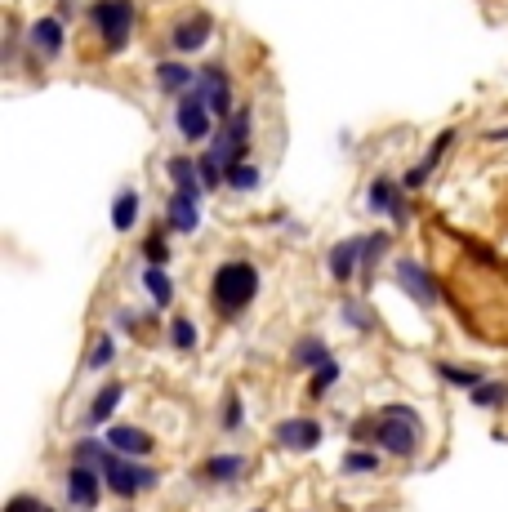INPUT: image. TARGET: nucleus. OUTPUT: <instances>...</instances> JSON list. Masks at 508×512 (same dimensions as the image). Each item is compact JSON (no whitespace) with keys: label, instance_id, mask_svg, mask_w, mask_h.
Masks as SVG:
<instances>
[{"label":"nucleus","instance_id":"a19ab883","mask_svg":"<svg viewBox=\"0 0 508 512\" xmlns=\"http://www.w3.org/2000/svg\"><path fill=\"white\" fill-rule=\"evenodd\" d=\"M254 512H263V508H254Z\"/></svg>","mask_w":508,"mask_h":512},{"label":"nucleus","instance_id":"ddd939ff","mask_svg":"<svg viewBox=\"0 0 508 512\" xmlns=\"http://www.w3.org/2000/svg\"><path fill=\"white\" fill-rule=\"evenodd\" d=\"M277 441L286 450H295V455H308V450L321 446V423L317 419H286V423H277Z\"/></svg>","mask_w":508,"mask_h":512},{"label":"nucleus","instance_id":"6e6552de","mask_svg":"<svg viewBox=\"0 0 508 512\" xmlns=\"http://www.w3.org/2000/svg\"><path fill=\"white\" fill-rule=\"evenodd\" d=\"M205 103H210V112H214V121H228L237 107H232V85H228V72L223 67H205V72H197V85H192Z\"/></svg>","mask_w":508,"mask_h":512},{"label":"nucleus","instance_id":"2f4dec72","mask_svg":"<svg viewBox=\"0 0 508 512\" xmlns=\"http://www.w3.org/2000/svg\"><path fill=\"white\" fill-rule=\"evenodd\" d=\"M72 455H76V464L99 468V464H103V455H107V441H76Z\"/></svg>","mask_w":508,"mask_h":512},{"label":"nucleus","instance_id":"c85d7f7f","mask_svg":"<svg viewBox=\"0 0 508 512\" xmlns=\"http://www.w3.org/2000/svg\"><path fill=\"white\" fill-rule=\"evenodd\" d=\"M116 361V339L112 334H99V339H94V352H90V361H85V366L90 370H107Z\"/></svg>","mask_w":508,"mask_h":512},{"label":"nucleus","instance_id":"f3484780","mask_svg":"<svg viewBox=\"0 0 508 512\" xmlns=\"http://www.w3.org/2000/svg\"><path fill=\"white\" fill-rule=\"evenodd\" d=\"M139 214H143L139 187H121V192H116V201H112V228H116V232H134Z\"/></svg>","mask_w":508,"mask_h":512},{"label":"nucleus","instance_id":"4c0bfd02","mask_svg":"<svg viewBox=\"0 0 508 512\" xmlns=\"http://www.w3.org/2000/svg\"><path fill=\"white\" fill-rule=\"evenodd\" d=\"M428 174H433V170H428V165H424V161H419V165H415V170H410V174H406V179H402V187H406V192H419V187H424V183H428Z\"/></svg>","mask_w":508,"mask_h":512},{"label":"nucleus","instance_id":"e433bc0d","mask_svg":"<svg viewBox=\"0 0 508 512\" xmlns=\"http://www.w3.org/2000/svg\"><path fill=\"white\" fill-rule=\"evenodd\" d=\"M5 512H45V504H41L36 495H14V499L5 504Z\"/></svg>","mask_w":508,"mask_h":512},{"label":"nucleus","instance_id":"c9c22d12","mask_svg":"<svg viewBox=\"0 0 508 512\" xmlns=\"http://www.w3.org/2000/svg\"><path fill=\"white\" fill-rule=\"evenodd\" d=\"M451 139H455V130H442V134H437L433 152L424 156V165H428V170H437V161H442V156H446V147H451Z\"/></svg>","mask_w":508,"mask_h":512},{"label":"nucleus","instance_id":"20e7f679","mask_svg":"<svg viewBox=\"0 0 508 512\" xmlns=\"http://www.w3.org/2000/svg\"><path fill=\"white\" fill-rule=\"evenodd\" d=\"M250 139H254V112H250V107H237L228 121H219V130H214V143L205 147V152H210L214 161L223 165V174H228L237 161H246Z\"/></svg>","mask_w":508,"mask_h":512},{"label":"nucleus","instance_id":"f257e3e1","mask_svg":"<svg viewBox=\"0 0 508 512\" xmlns=\"http://www.w3.org/2000/svg\"><path fill=\"white\" fill-rule=\"evenodd\" d=\"M361 432H366V437H375L379 450H388V455L410 459V455L419 450L424 423H419V410H415V406H384Z\"/></svg>","mask_w":508,"mask_h":512},{"label":"nucleus","instance_id":"dca6fc26","mask_svg":"<svg viewBox=\"0 0 508 512\" xmlns=\"http://www.w3.org/2000/svg\"><path fill=\"white\" fill-rule=\"evenodd\" d=\"M103 441L107 450H121V455H152V432L130 428V423H112Z\"/></svg>","mask_w":508,"mask_h":512},{"label":"nucleus","instance_id":"393cba45","mask_svg":"<svg viewBox=\"0 0 508 512\" xmlns=\"http://www.w3.org/2000/svg\"><path fill=\"white\" fill-rule=\"evenodd\" d=\"M437 379H446L451 388H468V392H473L477 383H482V374L468 370V366H451V361H437Z\"/></svg>","mask_w":508,"mask_h":512},{"label":"nucleus","instance_id":"5701e85b","mask_svg":"<svg viewBox=\"0 0 508 512\" xmlns=\"http://www.w3.org/2000/svg\"><path fill=\"white\" fill-rule=\"evenodd\" d=\"M241 472H246V455H214L201 464L205 481H237Z\"/></svg>","mask_w":508,"mask_h":512},{"label":"nucleus","instance_id":"a211bd4d","mask_svg":"<svg viewBox=\"0 0 508 512\" xmlns=\"http://www.w3.org/2000/svg\"><path fill=\"white\" fill-rule=\"evenodd\" d=\"M165 174H170L174 192H192V196H201V192H205V183H201V165L192 161V156H170Z\"/></svg>","mask_w":508,"mask_h":512},{"label":"nucleus","instance_id":"473e14b6","mask_svg":"<svg viewBox=\"0 0 508 512\" xmlns=\"http://www.w3.org/2000/svg\"><path fill=\"white\" fill-rule=\"evenodd\" d=\"M379 468V455H370V450H348L344 455V472H375Z\"/></svg>","mask_w":508,"mask_h":512},{"label":"nucleus","instance_id":"6ab92c4d","mask_svg":"<svg viewBox=\"0 0 508 512\" xmlns=\"http://www.w3.org/2000/svg\"><path fill=\"white\" fill-rule=\"evenodd\" d=\"M121 397H125V383H107V388H99L90 401V410H85V423H90V428H103V423L116 415Z\"/></svg>","mask_w":508,"mask_h":512},{"label":"nucleus","instance_id":"1a4fd4ad","mask_svg":"<svg viewBox=\"0 0 508 512\" xmlns=\"http://www.w3.org/2000/svg\"><path fill=\"white\" fill-rule=\"evenodd\" d=\"M393 277H397V285H402L410 299L419 303V308H433V303H437V281L428 277V268L419 259H397L393 263Z\"/></svg>","mask_w":508,"mask_h":512},{"label":"nucleus","instance_id":"ea45409f","mask_svg":"<svg viewBox=\"0 0 508 512\" xmlns=\"http://www.w3.org/2000/svg\"><path fill=\"white\" fill-rule=\"evenodd\" d=\"M76 14V0H58V18H63V23H67V18H72Z\"/></svg>","mask_w":508,"mask_h":512},{"label":"nucleus","instance_id":"9d476101","mask_svg":"<svg viewBox=\"0 0 508 512\" xmlns=\"http://www.w3.org/2000/svg\"><path fill=\"white\" fill-rule=\"evenodd\" d=\"M27 45H32V54H41L45 63H54V58L63 54V45H67V23L58 14L36 18V23L27 27Z\"/></svg>","mask_w":508,"mask_h":512},{"label":"nucleus","instance_id":"cd10ccee","mask_svg":"<svg viewBox=\"0 0 508 512\" xmlns=\"http://www.w3.org/2000/svg\"><path fill=\"white\" fill-rule=\"evenodd\" d=\"M170 343L179 352H197V326H192L188 317H174L170 321Z\"/></svg>","mask_w":508,"mask_h":512},{"label":"nucleus","instance_id":"aec40b11","mask_svg":"<svg viewBox=\"0 0 508 512\" xmlns=\"http://www.w3.org/2000/svg\"><path fill=\"white\" fill-rule=\"evenodd\" d=\"M156 85H161L170 98H179L197 85V72H192L188 63H156Z\"/></svg>","mask_w":508,"mask_h":512},{"label":"nucleus","instance_id":"f8f14e48","mask_svg":"<svg viewBox=\"0 0 508 512\" xmlns=\"http://www.w3.org/2000/svg\"><path fill=\"white\" fill-rule=\"evenodd\" d=\"M210 36H214V18L210 14H192V18H183V23H174L170 45L179 49V54H201V49L210 45Z\"/></svg>","mask_w":508,"mask_h":512},{"label":"nucleus","instance_id":"7c9ffc66","mask_svg":"<svg viewBox=\"0 0 508 512\" xmlns=\"http://www.w3.org/2000/svg\"><path fill=\"white\" fill-rule=\"evenodd\" d=\"M223 432H241V423H246V410H241V397L237 392H228V397H223Z\"/></svg>","mask_w":508,"mask_h":512},{"label":"nucleus","instance_id":"4be33fe9","mask_svg":"<svg viewBox=\"0 0 508 512\" xmlns=\"http://www.w3.org/2000/svg\"><path fill=\"white\" fill-rule=\"evenodd\" d=\"M290 357H295V366L317 370V366H326V361L335 357V352H330V343H326V339H317V334H308V339H299V343H295V352H290Z\"/></svg>","mask_w":508,"mask_h":512},{"label":"nucleus","instance_id":"0eeeda50","mask_svg":"<svg viewBox=\"0 0 508 512\" xmlns=\"http://www.w3.org/2000/svg\"><path fill=\"white\" fill-rule=\"evenodd\" d=\"M366 205L375 214H388V219L402 228V223L410 219L406 210V196H402V183L393 179V174H379V179H370V192H366Z\"/></svg>","mask_w":508,"mask_h":512},{"label":"nucleus","instance_id":"72a5a7b5","mask_svg":"<svg viewBox=\"0 0 508 512\" xmlns=\"http://www.w3.org/2000/svg\"><path fill=\"white\" fill-rule=\"evenodd\" d=\"M143 254H148V263H170V245H165V236L156 232V236H148V241H143Z\"/></svg>","mask_w":508,"mask_h":512},{"label":"nucleus","instance_id":"4468645a","mask_svg":"<svg viewBox=\"0 0 508 512\" xmlns=\"http://www.w3.org/2000/svg\"><path fill=\"white\" fill-rule=\"evenodd\" d=\"M197 201L201 196H192V192H174L170 201H165V223H170L179 236H192L201 228V210H197Z\"/></svg>","mask_w":508,"mask_h":512},{"label":"nucleus","instance_id":"a878e982","mask_svg":"<svg viewBox=\"0 0 508 512\" xmlns=\"http://www.w3.org/2000/svg\"><path fill=\"white\" fill-rule=\"evenodd\" d=\"M335 383H339V361H335V357H330V361H326V366H317V370H312V383H308V397H326V392H330V388H335Z\"/></svg>","mask_w":508,"mask_h":512},{"label":"nucleus","instance_id":"79ce46f5","mask_svg":"<svg viewBox=\"0 0 508 512\" xmlns=\"http://www.w3.org/2000/svg\"><path fill=\"white\" fill-rule=\"evenodd\" d=\"M45 512H50V508H45Z\"/></svg>","mask_w":508,"mask_h":512},{"label":"nucleus","instance_id":"c756f323","mask_svg":"<svg viewBox=\"0 0 508 512\" xmlns=\"http://www.w3.org/2000/svg\"><path fill=\"white\" fill-rule=\"evenodd\" d=\"M388 250V236L384 232H370V236H361V272H370L375 268V259Z\"/></svg>","mask_w":508,"mask_h":512},{"label":"nucleus","instance_id":"b1692460","mask_svg":"<svg viewBox=\"0 0 508 512\" xmlns=\"http://www.w3.org/2000/svg\"><path fill=\"white\" fill-rule=\"evenodd\" d=\"M259 183H263V174H259V165H254V161H237L228 170V187H232V192H254Z\"/></svg>","mask_w":508,"mask_h":512},{"label":"nucleus","instance_id":"2eb2a0df","mask_svg":"<svg viewBox=\"0 0 508 512\" xmlns=\"http://www.w3.org/2000/svg\"><path fill=\"white\" fill-rule=\"evenodd\" d=\"M361 268V236H348V241H335L330 245V277L339 285H348Z\"/></svg>","mask_w":508,"mask_h":512},{"label":"nucleus","instance_id":"f03ea898","mask_svg":"<svg viewBox=\"0 0 508 512\" xmlns=\"http://www.w3.org/2000/svg\"><path fill=\"white\" fill-rule=\"evenodd\" d=\"M259 294V268L250 259H228L214 268V281H210V303L223 312V317H237L246 312Z\"/></svg>","mask_w":508,"mask_h":512},{"label":"nucleus","instance_id":"423d86ee","mask_svg":"<svg viewBox=\"0 0 508 512\" xmlns=\"http://www.w3.org/2000/svg\"><path fill=\"white\" fill-rule=\"evenodd\" d=\"M174 130H179V139H188V143H205L214 134V112L197 90L174 98Z\"/></svg>","mask_w":508,"mask_h":512},{"label":"nucleus","instance_id":"412c9836","mask_svg":"<svg viewBox=\"0 0 508 512\" xmlns=\"http://www.w3.org/2000/svg\"><path fill=\"white\" fill-rule=\"evenodd\" d=\"M143 290L152 294L156 308H170L174 303V281H170V272H165L161 263H148V268H143Z\"/></svg>","mask_w":508,"mask_h":512},{"label":"nucleus","instance_id":"7ed1b4c3","mask_svg":"<svg viewBox=\"0 0 508 512\" xmlns=\"http://www.w3.org/2000/svg\"><path fill=\"white\" fill-rule=\"evenodd\" d=\"M90 27L103 41L107 54H121L134 41V27H139V9L134 0H94L90 5Z\"/></svg>","mask_w":508,"mask_h":512},{"label":"nucleus","instance_id":"9b49d317","mask_svg":"<svg viewBox=\"0 0 508 512\" xmlns=\"http://www.w3.org/2000/svg\"><path fill=\"white\" fill-rule=\"evenodd\" d=\"M103 468H90V464H72L67 468V499L76 508H99L103 499Z\"/></svg>","mask_w":508,"mask_h":512},{"label":"nucleus","instance_id":"bb28decb","mask_svg":"<svg viewBox=\"0 0 508 512\" xmlns=\"http://www.w3.org/2000/svg\"><path fill=\"white\" fill-rule=\"evenodd\" d=\"M473 401H477V406H504V401H508V383L504 379H482L473 388Z\"/></svg>","mask_w":508,"mask_h":512},{"label":"nucleus","instance_id":"f704fd0d","mask_svg":"<svg viewBox=\"0 0 508 512\" xmlns=\"http://www.w3.org/2000/svg\"><path fill=\"white\" fill-rule=\"evenodd\" d=\"M344 321H348V326H357V330H370V326H375V321H370V312L361 308L357 299H348V303H344Z\"/></svg>","mask_w":508,"mask_h":512},{"label":"nucleus","instance_id":"58836bf2","mask_svg":"<svg viewBox=\"0 0 508 512\" xmlns=\"http://www.w3.org/2000/svg\"><path fill=\"white\" fill-rule=\"evenodd\" d=\"M486 139H491V143H508V125H495V130H486Z\"/></svg>","mask_w":508,"mask_h":512},{"label":"nucleus","instance_id":"39448f33","mask_svg":"<svg viewBox=\"0 0 508 512\" xmlns=\"http://www.w3.org/2000/svg\"><path fill=\"white\" fill-rule=\"evenodd\" d=\"M103 481H107V490H112L116 499H139L143 490H152L156 486V472L152 468H143V464H130V459L121 455V450H112V455H103Z\"/></svg>","mask_w":508,"mask_h":512}]
</instances>
